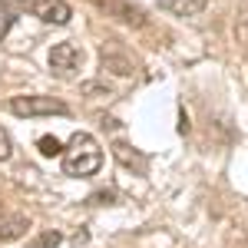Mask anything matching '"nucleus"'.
I'll return each instance as SVG.
<instances>
[{"label":"nucleus","mask_w":248,"mask_h":248,"mask_svg":"<svg viewBox=\"0 0 248 248\" xmlns=\"http://www.w3.org/2000/svg\"><path fill=\"white\" fill-rule=\"evenodd\" d=\"M10 155H14V142H10V136L0 129V162H7Z\"/></svg>","instance_id":"9"},{"label":"nucleus","mask_w":248,"mask_h":248,"mask_svg":"<svg viewBox=\"0 0 248 248\" xmlns=\"http://www.w3.org/2000/svg\"><path fill=\"white\" fill-rule=\"evenodd\" d=\"M57 242H60V235L53 232V235H43V238L37 242V248H50V245H57Z\"/></svg>","instance_id":"10"},{"label":"nucleus","mask_w":248,"mask_h":248,"mask_svg":"<svg viewBox=\"0 0 248 248\" xmlns=\"http://www.w3.org/2000/svg\"><path fill=\"white\" fill-rule=\"evenodd\" d=\"M23 229H27V218L14 215L10 222H0V238H17V235H23Z\"/></svg>","instance_id":"6"},{"label":"nucleus","mask_w":248,"mask_h":248,"mask_svg":"<svg viewBox=\"0 0 248 248\" xmlns=\"http://www.w3.org/2000/svg\"><path fill=\"white\" fill-rule=\"evenodd\" d=\"M103 166V149L90 133H73V139L63 149V172L73 179H86Z\"/></svg>","instance_id":"1"},{"label":"nucleus","mask_w":248,"mask_h":248,"mask_svg":"<svg viewBox=\"0 0 248 248\" xmlns=\"http://www.w3.org/2000/svg\"><path fill=\"white\" fill-rule=\"evenodd\" d=\"M79 66H83V50H79L77 43H57L50 50V70L60 79H70Z\"/></svg>","instance_id":"4"},{"label":"nucleus","mask_w":248,"mask_h":248,"mask_svg":"<svg viewBox=\"0 0 248 248\" xmlns=\"http://www.w3.org/2000/svg\"><path fill=\"white\" fill-rule=\"evenodd\" d=\"M14 7H10V3H7V0H0V40L7 37V33H10V27H14Z\"/></svg>","instance_id":"7"},{"label":"nucleus","mask_w":248,"mask_h":248,"mask_svg":"<svg viewBox=\"0 0 248 248\" xmlns=\"http://www.w3.org/2000/svg\"><path fill=\"white\" fill-rule=\"evenodd\" d=\"M20 7L30 17L43 20V23H57V27L70 23V17H73V10H70L66 0H20Z\"/></svg>","instance_id":"3"},{"label":"nucleus","mask_w":248,"mask_h":248,"mask_svg":"<svg viewBox=\"0 0 248 248\" xmlns=\"http://www.w3.org/2000/svg\"><path fill=\"white\" fill-rule=\"evenodd\" d=\"M209 0H162V7L175 17H199Z\"/></svg>","instance_id":"5"},{"label":"nucleus","mask_w":248,"mask_h":248,"mask_svg":"<svg viewBox=\"0 0 248 248\" xmlns=\"http://www.w3.org/2000/svg\"><path fill=\"white\" fill-rule=\"evenodd\" d=\"M37 146H40V153H43V155H60V153H63V146H60L57 139H50V136H43Z\"/></svg>","instance_id":"8"},{"label":"nucleus","mask_w":248,"mask_h":248,"mask_svg":"<svg viewBox=\"0 0 248 248\" xmlns=\"http://www.w3.org/2000/svg\"><path fill=\"white\" fill-rule=\"evenodd\" d=\"M10 113L14 116H66L70 106L60 103L53 96H14L10 99Z\"/></svg>","instance_id":"2"}]
</instances>
